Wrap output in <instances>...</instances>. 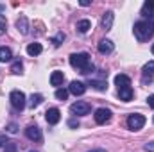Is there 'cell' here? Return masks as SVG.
I'll list each match as a JSON object with an SVG mask.
<instances>
[{
  "label": "cell",
  "instance_id": "obj_1",
  "mask_svg": "<svg viewBox=\"0 0 154 152\" xmlns=\"http://www.w3.org/2000/svg\"><path fill=\"white\" fill-rule=\"evenodd\" d=\"M70 65L77 68V70H81V74H84V75H90L93 70H95V66L90 63V54L88 52H79V54H72L70 56Z\"/></svg>",
  "mask_w": 154,
  "mask_h": 152
},
{
  "label": "cell",
  "instance_id": "obj_2",
  "mask_svg": "<svg viewBox=\"0 0 154 152\" xmlns=\"http://www.w3.org/2000/svg\"><path fill=\"white\" fill-rule=\"evenodd\" d=\"M134 36L138 41H147L154 34V25L151 22H145V20H140L134 23Z\"/></svg>",
  "mask_w": 154,
  "mask_h": 152
},
{
  "label": "cell",
  "instance_id": "obj_3",
  "mask_svg": "<svg viewBox=\"0 0 154 152\" xmlns=\"http://www.w3.org/2000/svg\"><path fill=\"white\" fill-rule=\"evenodd\" d=\"M9 102H11V106H13L16 111H22V109L25 108V104H27L25 95H23V91H20V90H13V91L9 93Z\"/></svg>",
  "mask_w": 154,
  "mask_h": 152
},
{
  "label": "cell",
  "instance_id": "obj_4",
  "mask_svg": "<svg viewBox=\"0 0 154 152\" xmlns=\"http://www.w3.org/2000/svg\"><path fill=\"white\" fill-rule=\"evenodd\" d=\"M143 125H145V116H143V114L133 113V114L127 116V127H129L131 131H140Z\"/></svg>",
  "mask_w": 154,
  "mask_h": 152
},
{
  "label": "cell",
  "instance_id": "obj_5",
  "mask_svg": "<svg viewBox=\"0 0 154 152\" xmlns=\"http://www.w3.org/2000/svg\"><path fill=\"white\" fill-rule=\"evenodd\" d=\"M70 111H72V114H75V116H84V114H88L91 111V106H90L88 102L79 100V102H75V104L70 106Z\"/></svg>",
  "mask_w": 154,
  "mask_h": 152
},
{
  "label": "cell",
  "instance_id": "obj_6",
  "mask_svg": "<svg viewBox=\"0 0 154 152\" xmlns=\"http://www.w3.org/2000/svg\"><path fill=\"white\" fill-rule=\"evenodd\" d=\"M111 111L108 109V108H99L97 111H95V122L99 123V125H104V123H108L109 120H111Z\"/></svg>",
  "mask_w": 154,
  "mask_h": 152
},
{
  "label": "cell",
  "instance_id": "obj_7",
  "mask_svg": "<svg viewBox=\"0 0 154 152\" xmlns=\"http://www.w3.org/2000/svg\"><path fill=\"white\" fill-rule=\"evenodd\" d=\"M25 136L31 140V141H41L43 140V134H41V129H39L38 125H29L27 129H25Z\"/></svg>",
  "mask_w": 154,
  "mask_h": 152
},
{
  "label": "cell",
  "instance_id": "obj_8",
  "mask_svg": "<svg viewBox=\"0 0 154 152\" xmlns=\"http://www.w3.org/2000/svg\"><path fill=\"white\" fill-rule=\"evenodd\" d=\"M84 91H86V84L84 82H81V81H72L70 82V86H68V93H72V95H84Z\"/></svg>",
  "mask_w": 154,
  "mask_h": 152
},
{
  "label": "cell",
  "instance_id": "obj_9",
  "mask_svg": "<svg viewBox=\"0 0 154 152\" xmlns=\"http://www.w3.org/2000/svg\"><path fill=\"white\" fill-rule=\"evenodd\" d=\"M45 118H47V122H48L50 125H56V123L61 120V111H59L57 108H50V109H47Z\"/></svg>",
  "mask_w": 154,
  "mask_h": 152
},
{
  "label": "cell",
  "instance_id": "obj_10",
  "mask_svg": "<svg viewBox=\"0 0 154 152\" xmlns=\"http://www.w3.org/2000/svg\"><path fill=\"white\" fill-rule=\"evenodd\" d=\"M113 50H115V45H113L111 39H100V41H99V52H100V54L108 56V54H111Z\"/></svg>",
  "mask_w": 154,
  "mask_h": 152
},
{
  "label": "cell",
  "instance_id": "obj_11",
  "mask_svg": "<svg viewBox=\"0 0 154 152\" xmlns=\"http://www.w3.org/2000/svg\"><path fill=\"white\" fill-rule=\"evenodd\" d=\"M133 95H134V91H133V88H131V86L118 88V97H120V100L129 102V100H133Z\"/></svg>",
  "mask_w": 154,
  "mask_h": 152
},
{
  "label": "cell",
  "instance_id": "obj_12",
  "mask_svg": "<svg viewBox=\"0 0 154 152\" xmlns=\"http://www.w3.org/2000/svg\"><path fill=\"white\" fill-rule=\"evenodd\" d=\"M113 18H115L113 11H106V13H104V16H102V29H104V31H111V27H113Z\"/></svg>",
  "mask_w": 154,
  "mask_h": 152
},
{
  "label": "cell",
  "instance_id": "obj_13",
  "mask_svg": "<svg viewBox=\"0 0 154 152\" xmlns=\"http://www.w3.org/2000/svg\"><path fill=\"white\" fill-rule=\"evenodd\" d=\"M16 29H18L20 34H23V36L29 34V20H27V16H20V18H18V22H16Z\"/></svg>",
  "mask_w": 154,
  "mask_h": 152
},
{
  "label": "cell",
  "instance_id": "obj_14",
  "mask_svg": "<svg viewBox=\"0 0 154 152\" xmlns=\"http://www.w3.org/2000/svg\"><path fill=\"white\" fill-rule=\"evenodd\" d=\"M88 84H90L91 88H95L97 91H106V90H108V82H106L104 79H90Z\"/></svg>",
  "mask_w": 154,
  "mask_h": 152
},
{
  "label": "cell",
  "instance_id": "obj_15",
  "mask_svg": "<svg viewBox=\"0 0 154 152\" xmlns=\"http://www.w3.org/2000/svg\"><path fill=\"white\" fill-rule=\"evenodd\" d=\"M142 14L147 18H154V0H147L142 7Z\"/></svg>",
  "mask_w": 154,
  "mask_h": 152
},
{
  "label": "cell",
  "instance_id": "obj_16",
  "mask_svg": "<svg viewBox=\"0 0 154 152\" xmlns=\"http://www.w3.org/2000/svg\"><path fill=\"white\" fill-rule=\"evenodd\" d=\"M63 81H65V74L63 72H59V70L52 72V75H50V84L52 86H61Z\"/></svg>",
  "mask_w": 154,
  "mask_h": 152
},
{
  "label": "cell",
  "instance_id": "obj_17",
  "mask_svg": "<svg viewBox=\"0 0 154 152\" xmlns=\"http://www.w3.org/2000/svg\"><path fill=\"white\" fill-rule=\"evenodd\" d=\"M115 84L118 88H125V86H131V79L129 75H125V74H118L115 77Z\"/></svg>",
  "mask_w": 154,
  "mask_h": 152
},
{
  "label": "cell",
  "instance_id": "obj_18",
  "mask_svg": "<svg viewBox=\"0 0 154 152\" xmlns=\"http://www.w3.org/2000/svg\"><path fill=\"white\" fill-rule=\"evenodd\" d=\"M13 59V52L9 47H0V63H7Z\"/></svg>",
  "mask_w": 154,
  "mask_h": 152
},
{
  "label": "cell",
  "instance_id": "obj_19",
  "mask_svg": "<svg viewBox=\"0 0 154 152\" xmlns=\"http://www.w3.org/2000/svg\"><path fill=\"white\" fill-rule=\"evenodd\" d=\"M41 52H43L41 43H29V45H27V54H29V56H39Z\"/></svg>",
  "mask_w": 154,
  "mask_h": 152
},
{
  "label": "cell",
  "instance_id": "obj_20",
  "mask_svg": "<svg viewBox=\"0 0 154 152\" xmlns=\"http://www.w3.org/2000/svg\"><path fill=\"white\" fill-rule=\"evenodd\" d=\"M90 29H91V22H90V20L84 18V20H79V22H77V31H79L81 34H86Z\"/></svg>",
  "mask_w": 154,
  "mask_h": 152
},
{
  "label": "cell",
  "instance_id": "obj_21",
  "mask_svg": "<svg viewBox=\"0 0 154 152\" xmlns=\"http://www.w3.org/2000/svg\"><path fill=\"white\" fill-rule=\"evenodd\" d=\"M41 102H43V95H39V93H32L31 99H29V108L34 109V108H38Z\"/></svg>",
  "mask_w": 154,
  "mask_h": 152
},
{
  "label": "cell",
  "instance_id": "obj_22",
  "mask_svg": "<svg viewBox=\"0 0 154 152\" xmlns=\"http://www.w3.org/2000/svg\"><path fill=\"white\" fill-rule=\"evenodd\" d=\"M56 99H57V100H66V99H68V90H65V88L56 90Z\"/></svg>",
  "mask_w": 154,
  "mask_h": 152
},
{
  "label": "cell",
  "instance_id": "obj_23",
  "mask_svg": "<svg viewBox=\"0 0 154 152\" xmlns=\"http://www.w3.org/2000/svg\"><path fill=\"white\" fill-rule=\"evenodd\" d=\"M50 41H52V45H54V47H59V45L65 41V32H57L54 38L50 39Z\"/></svg>",
  "mask_w": 154,
  "mask_h": 152
},
{
  "label": "cell",
  "instance_id": "obj_24",
  "mask_svg": "<svg viewBox=\"0 0 154 152\" xmlns=\"http://www.w3.org/2000/svg\"><path fill=\"white\" fill-rule=\"evenodd\" d=\"M143 75H154V61H149L143 65Z\"/></svg>",
  "mask_w": 154,
  "mask_h": 152
},
{
  "label": "cell",
  "instance_id": "obj_25",
  "mask_svg": "<svg viewBox=\"0 0 154 152\" xmlns=\"http://www.w3.org/2000/svg\"><path fill=\"white\" fill-rule=\"evenodd\" d=\"M11 72H14V74H22V72H23V65H22V61H14L13 66H11Z\"/></svg>",
  "mask_w": 154,
  "mask_h": 152
},
{
  "label": "cell",
  "instance_id": "obj_26",
  "mask_svg": "<svg viewBox=\"0 0 154 152\" xmlns=\"http://www.w3.org/2000/svg\"><path fill=\"white\" fill-rule=\"evenodd\" d=\"M4 150L5 152H18V145H16L14 141H7V143L4 145Z\"/></svg>",
  "mask_w": 154,
  "mask_h": 152
},
{
  "label": "cell",
  "instance_id": "obj_27",
  "mask_svg": "<svg viewBox=\"0 0 154 152\" xmlns=\"http://www.w3.org/2000/svg\"><path fill=\"white\" fill-rule=\"evenodd\" d=\"M5 29H7V20H5L4 14H0V34H4Z\"/></svg>",
  "mask_w": 154,
  "mask_h": 152
},
{
  "label": "cell",
  "instance_id": "obj_28",
  "mask_svg": "<svg viewBox=\"0 0 154 152\" xmlns=\"http://www.w3.org/2000/svg\"><path fill=\"white\" fill-rule=\"evenodd\" d=\"M68 127H72V129H77V127H79V120H75V118L68 120Z\"/></svg>",
  "mask_w": 154,
  "mask_h": 152
},
{
  "label": "cell",
  "instance_id": "obj_29",
  "mask_svg": "<svg viewBox=\"0 0 154 152\" xmlns=\"http://www.w3.org/2000/svg\"><path fill=\"white\" fill-rule=\"evenodd\" d=\"M7 131H9V132H18V125L13 122V123H9V125H7Z\"/></svg>",
  "mask_w": 154,
  "mask_h": 152
},
{
  "label": "cell",
  "instance_id": "obj_30",
  "mask_svg": "<svg viewBox=\"0 0 154 152\" xmlns=\"http://www.w3.org/2000/svg\"><path fill=\"white\" fill-rule=\"evenodd\" d=\"M9 140H7V134H4V132H0V147H4L5 143H7Z\"/></svg>",
  "mask_w": 154,
  "mask_h": 152
},
{
  "label": "cell",
  "instance_id": "obj_31",
  "mask_svg": "<svg viewBox=\"0 0 154 152\" xmlns=\"http://www.w3.org/2000/svg\"><path fill=\"white\" fill-rule=\"evenodd\" d=\"M143 149H145L147 152H154V141H151V143H145V145H143Z\"/></svg>",
  "mask_w": 154,
  "mask_h": 152
},
{
  "label": "cell",
  "instance_id": "obj_32",
  "mask_svg": "<svg viewBox=\"0 0 154 152\" xmlns=\"http://www.w3.org/2000/svg\"><path fill=\"white\" fill-rule=\"evenodd\" d=\"M147 104L154 109V95H149V97H147Z\"/></svg>",
  "mask_w": 154,
  "mask_h": 152
},
{
  "label": "cell",
  "instance_id": "obj_33",
  "mask_svg": "<svg viewBox=\"0 0 154 152\" xmlns=\"http://www.w3.org/2000/svg\"><path fill=\"white\" fill-rule=\"evenodd\" d=\"M81 5H82V7H86V5H90V0H81Z\"/></svg>",
  "mask_w": 154,
  "mask_h": 152
},
{
  "label": "cell",
  "instance_id": "obj_34",
  "mask_svg": "<svg viewBox=\"0 0 154 152\" xmlns=\"http://www.w3.org/2000/svg\"><path fill=\"white\" fill-rule=\"evenodd\" d=\"M90 152H106L104 149H93V150H90Z\"/></svg>",
  "mask_w": 154,
  "mask_h": 152
},
{
  "label": "cell",
  "instance_id": "obj_35",
  "mask_svg": "<svg viewBox=\"0 0 154 152\" xmlns=\"http://www.w3.org/2000/svg\"><path fill=\"white\" fill-rule=\"evenodd\" d=\"M151 50H152V54H154V45H152V48H151Z\"/></svg>",
  "mask_w": 154,
  "mask_h": 152
},
{
  "label": "cell",
  "instance_id": "obj_36",
  "mask_svg": "<svg viewBox=\"0 0 154 152\" xmlns=\"http://www.w3.org/2000/svg\"><path fill=\"white\" fill-rule=\"evenodd\" d=\"M31 152H34V150H31Z\"/></svg>",
  "mask_w": 154,
  "mask_h": 152
},
{
  "label": "cell",
  "instance_id": "obj_37",
  "mask_svg": "<svg viewBox=\"0 0 154 152\" xmlns=\"http://www.w3.org/2000/svg\"><path fill=\"white\" fill-rule=\"evenodd\" d=\"M152 120H154V118H152Z\"/></svg>",
  "mask_w": 154,
  "mask_h": 152
}]
</instances>
